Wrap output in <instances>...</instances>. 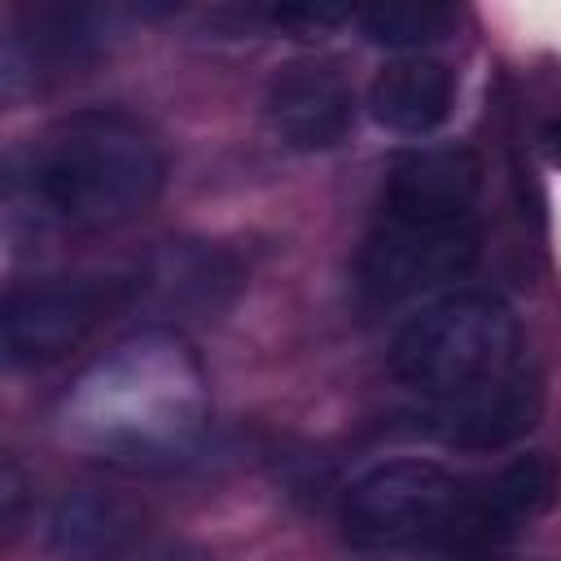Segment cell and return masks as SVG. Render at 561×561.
I'll return each mask as SVG.
<instances>
[{
    "label": "cell",
    "mask_w": 561,
    "mask_h": 561,
    "mask_svg": "<svg viewBox=\"0 0 561 561\" xmlns=\"http://www.w3.org/2000/svg\"><path fill=\"white\" fill-rule=\"evenodd\" d=\"M167 180L158 136L127 110H75L9 158V224L101 232L145 215Z\"/></svg>",
    "instance_id": "2"
},
{
    "label": "cell",
    "mask_w": 561,
    "mask_h": 561,
    "mask_svg": "<svg viewBox=\"0 0 561 561\" xmlns=\"http://www.w3.org/2000/svg\"><path fill=\"white\" fill-rule=\"evenodd\" d=\"M136 302L158 316H215L241 289V267L228 250L206 241H162L127 276Z\"/></svg>",
    "instance_id": "9"
},
{
    "label": "cell",
    "mask_w": 561,
    "mask_h": 561,
    "mask_svg": "<svg viewBox=\"0 0 561 561\" xmlns=\"http://www.w3.org/2000/svg\"><path fill=\"white\" fill-rule=\"evenodd\" d=\"M539 140H543V153H548V162H552V167H561V114L543 123Z\"/></svg>",
    "instance_id": "18"
},
{
    "label": "cell",
    "mask_w": 561,
    "mask_h": 561,
    "mask_svg": "<svg viewBox=\"0 0 561 561\" xmlns=\"http://www.w3.org/2000/svg\"><path fill=\"white\" fill-rule=\"evenodd\" d=\"M276 26H289L298 35H316L324 26H337V22H351L355 13L351 9H329V4H280L267 13Z\"/></svg>",
    "instance_id": "15"
},
{
    "label": "cell",
    "mask_w": 561,
    "mask_h": 561,
    "mask_svg": "<svg viewBox=\"0 0 561 561\" xmlns=\"http://www.w3.org/2000/svg\"><path fill=\"white\" fill-rule=\"evenodd\" d=\"M482 158L469 145H421L394 158L386 180V219L451 228L473 224Z\"/></svg>",
    "instance_id": "7"
},
{
    "label": "cell",
    "mask_w": 561,
    "mask_h": 561,
    "mask_svg": "<svg viewBox=\"0 0 561 561\" xmlns=\"http://www.w3.org/2000/svg\"><path fill=\"white\" fill-rule=\"evenodd\" d=\"M140 543V508L105 486H75L48 513V548L61 561H118Z\"/></svg>",
    "instance_id": "12"
},
{
    "label": "cell",
    "mask_w": 561,
    "mask_h": 561,
    "mask_svg": "<svg viewBox=\"0 0 561 561\" xmlns=\"http://www.w3.org/2000/svg\"><path fill=\"white\" fill-rule=\"evenodd\" d=\"M517 359H526L517 316L504 298L482 289L443 294L438 302L421 307L399 329L390 351L394 373L430 399L465 394Z\"/></svg>",
    "instance_id": "3"
},
{
    "label": "cell",
    "mask_w": 561,
    "mask_h": 561,
    "mask_svg": "<svg viewBox=\"0 0 561 561\" xmlns=\"http://www.w3.org/2000/svg\"><path fill=\"white\" fill-rule=\"evenodd\" d=\"M557 500V469L548 456H517L513 465H504L486 491L478 500H465L456 526L447 530V539L469 543L478 552L495 548L500 539H508L517 526L535 522L539 513H548Z\"/></svg>",
    "instance_id": "11"
},
{
    "label": "cell",
    "mask_w": 561,
    "mask_h": 561,
    "mask_svg": "<svg viewBox=\"0 0 561 561\" xmlns=\"http://www.w3.org/2000/svg\"><path fill=\"white\" fill-rule=\"evenodd\" d=\"M22 504H26V478H22L18 460L9 456L4 469H0V522H4V535L18 530V522H22Z\"/></svg>",
    "instance_id": "16"
},
{
    "label": "cell",
    "mask_w": 561,
    "mask_h": 561,
    "mask_svg": "<svg viewBox=\"0 0 561 561\" xmlns=\"http://www.w3.org/2000/svg\"><path fill=\"white\" fill-rule=\"evenodd\" d=\"M465 508L460 482L430 460H386L342 495V530L359 548H412L447 539Z\"/></svg>",
    "instance_id": "4"
},
{
    "label": "cell",
    "mask_w": 561,
    "mask_h": 561,
    "mask_svg": "<svg viewBox=\"0 0 561 561\" xmlns=\"http://www.w3.org/2000/svg\"><path fill=\"white\" fill-rule=\"evenodd\" d=\"M101 285L83 276H39L13 285L0 311V342L9 368H44L70 355L101 316Z\"/></svg>",
    "instance_id": "6"
},
{
    "label": "cell",
    "mask_w": 561,
    "mask_h": 561,
    "mask_svg": "<svg viewBox=\"0 0 561 561\" xmlns=\"http://www.w3.org/2000/svg\"><path fill=\"white\" fill-rule=\"evenodd\" d=\"M539 412H543V377L530 359H517L513 368H504L500 377H491L465 394L434 399L430 425L438 438H447L456 447L491 451V447H508L522 434H530Z\"/></svg>",
    "instance_id": "10"
},
{
    "label": "cell",
    "mask_w": 561,
    "mask_h": 561,
    "mask_svg": "<svg viewBox=\"0 0 561 561\" xmlns=\"http://www.w3.org/2000/svg\"><path fill=\"white\" fill-rule=\"evenodd\" d=\"M263 118L285 149L320 153L346 140L355 123V88L333 61H294L267 83Z\"/></svg>",
    "instance_id": "8"
},
{
    "label": "cell",
    "mask_w": 561,
    "mask_h": 561,
    "mask_svg": "<svg viewBox=\"0 0 561 561\" xmlns=\"http://www.w3.org/2000/svg\"><path fill=\"white\" fill-rule=\"evenodd\" d=\"M456 101V75L434 57H394L377 70L368 88V110L381 127L399 136H425L434 131Z\"/></svg>",
    "instance_id": "13"
},
{
    "label": "cell",
    "mask_w": 561,
    "mask_h": 561,
    "mask_svg": "<svg viewBox=\"0 0 561 561\" xmlns=\"http://www.w3.org/2000/svg\"><path fill=\"white\" fill-rule=\"evenodd\" d=\"M118 561H210V557L188 539H153V543H136Z\"/></svg>",
    "instance_id": "17"
},
{
    "label": "cell",
    "mask_w": 561,
    "mask_h": 561,
    "mask_svg": "<svg viewBox=\"0 0 561 561\" xmlns=\"http://www.w3.org/2000/svg\"><path fill=\"white\" fill-rule=\"evenodd\" d=\"M355 22H359V31H364L368 44H381V48H394V53L416 57L421 48H430V44H438V39L451 35L456 9L434 4V0H394V4L359 9Z\"/></svg>",
    "instance_id": "14"
},
{
    "label": "cell",
    "mask_w": 561,
    "mask_h": 561,
    "mask_svg": "<svg viewBox=\"0 0 561 561\" xmlns=\"http://www.w3.org/2000/svg\"><path fill=\"white\" fill-rule=\"evenodd\" d=\"M210 386L175 329H140L92 359L61 399V430L118 469H171L206 430Z\"/></svg>",
    "instance_id": "1"
},
{
    "label": "cell",
    "mask_w": 561,
    "mask_h": 561,
    "mask_svg": "<svg viewBox=\"0 0 561 561\" xmlns=\"http://www.w3.org/2000/svg\"><path fill=\"white\" fill-rule=\"evenodd\" d=\"M482 254L478 224L425 228L381 219L359 250V289L377 302H403L416 294H434L473 272Z\"/></svg>",
    "instance_id": "5"
}]
</instances>
